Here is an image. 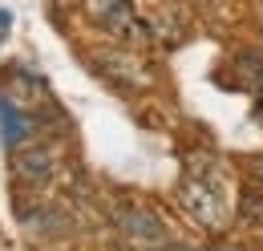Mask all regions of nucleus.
<instances>
[{
	"label": "nucleus",
	"instance_id": "nucleus-1",
	"mask_svg": "<svg viewBox=\"0 0 263 251\" xmlns=\"http://www.w3.org/2000/svg\"><path fill=\"white\" fill-rule=\"evenodd\" d=\"M174 203L198 231L219 235L235 215V199H231L227 174H223V158L211 150H191L182 158V178L174 187Z\"/></svg>",
	"mask_w": 263,
	"mask_h": 251
},
{
	"label": "nucleus",
	"instance_id": "nucleus-2",
	"mask_svg": "<svg viewBox=\"0 0 263 251\" xmlns=\"http://www.w3.org/2000/svg\"><path fill=\"white\" fill-rule=\"evenodd\" d=\"M105 223L114 227L118 239L138 243V247H154V251H191L174 231L170 223L142 199H109L105 203Z\"/></svg>",
	"mask_w": 263,
	"mask_h": 251
},
{
	"label": "nucleus",
	"instance_id": "nucleus-3",
	"mask_svg": "<svg viewBox=\"0 0 263 251\" xmlns=\"http://www.w3.org/2000/svg\"><path fill=\"white\" fill-rule=\"evenodd\" d=\"M81 12L89 16V25L98 32H105L118 45L130 49H146L154 41L150 32V16H142V8L134 0H81Z\"/></svg>",
	"mask_w": 263,
	"mask_h": 251
},
{
	"label": "nucleus",
	"instance_id": "nucleus-4",
	"mask_svg": "<svg viewBox=\"0 0 263 251\" xmlns=\"http://www.w3.org/2000/svg\"><path fill=\"white\" fill-rule=\"evenodd\" d=\"M8 174L12 187L29 190V194H49L53 183L61 178V150L53 138H36L29 146L8 150Z\"/></svg>",
	"mask_w": 263,
	"mask_h": 251
},
{
	"label": "nucleus",
	"instance_id": "nucleus-5",
	"mask_svg": "<svg viewBox=\"0 0 263 251\" xmlns=\"http://www.w3.org/2000/svg\"><path fill=\"white\" fill-rule=\"evenodd\" d=\"M89 65L98 69L101 81H109L114 89H122V94H142V89H150V65L138 57V49L130 45H101L89 53Z\"/></svg>",
	"mask_w": 263,
	"mask_h": 251
},
{
	"label": "nucleus",
	"instance_id": "nucleus-6",
	"mask_svg": "<svg viewBox=\"0 0 263 251\" xmlns=\"http://www.w3.org/2000/svg\"><path fill=\"white\" fill-rule=\"evenodd\" d=\"M12 211H16L21 227H25L33 239H61V235H69V231H73V211H69L65 203L49 199V194H29V190H16Z\"/></svg>",
	"mask_w": 263,
	"mask_h": 251
},
{
	"label": "nucleus",
	"instance_id": "nucleus-7",
	"mask_svg": "<svg viewBox=\"0 0 263 251\" xmlns=\"http://www.w3.org/2000/svg\"><path fill=\"white\" fill-rule=\"evenodd\" d=\"M0 138H4L8 150L29 146V142L41 138V122H36V114L29 110V105H21L12 94H4V89H0Z\"/></svg>",
	"mask_w": 263,
	"mask_h": 251
},
{
	"label": "nucleus",
	"instance_id": "nucleus-8",
	"mask_svg": "<svg viewBox=\"0 0 263 251\" xmlns=\"http://www.w3.org/2000/svg\"><path fill=\"white\" fill-rule=\"evenodd\" d=\"M231 65H235L239 81H243L251 94H263V49H239Z\"/></svg>",
	"mask_w": 263,
	"mask_h": 251
},
{
	"label": "nucleus",
	"instance_id": "nucleus-9",
	"mask_svg": "<svg viewBox=\"0 0 263 251\" xmlns=\"http://www.w3.org/2000/svg\"><path fill=\"white\" fill-rule=\"evenodd\" d=\"M235 219L247 223V227H263V190L259 187H247L235 194Z\"/></svg>",
	"mask_w": 263,
	"mask_h": 251
},
{
	"label": "nucleus",
	"instance_id": "nucleus-10",
	"mask_svg": "<svg viewBox=\"0 0 263 251\" xmlns=\"http://www.w3.org/2000/svg\"><path fill=\"white\" fill-rule=\"evenodd\" d=\"M239 166H243V178H247L251 187H259V190H263V154H247Z\"/></svg>",
	"mask_w": 263,
	"mask_h": 251
},
{
	"label": "nucleus",
	"instance_id": "nucleus-11",
	"mask_svg": "<svg viewBox=\"0 0 263 251\" xmlns=\"http://www.w3.org/2000/svg\"><path fill=\"white\" fill-rule=\"evenodd\" d=\"M211 251H255V247H247V243H219V247H211Z\"/></svg>",
	"mask_w": 263,
	"mask_h": 251
},
{
	"label": "nucleus",
	"instance_id": "nucleus-12",
	"mask_svg": "<svg viewBox=\"0 0 263 251\" xmlns=\"http://www.w3.org/2000/svg\"><path fill=\"white\" fill-rule=\"evenodd\" d=\"M198 4H215V0H198Z\"/></svg>",
	"mask_w": 263,
	"mask_h": 251
}]
</instances>
